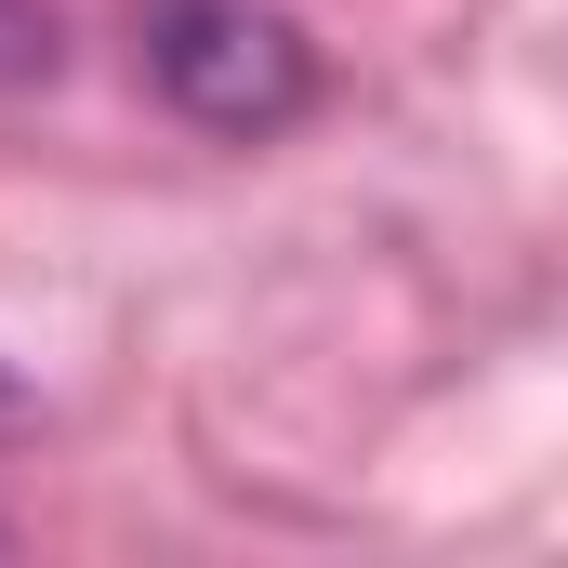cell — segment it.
<instances>
[{
    "instance_id": "cell-1",
    "label": "cell",
    "mask_w": 568,
    "mask_h": 568,
    "mask_svg": "<svg viewBox=\"0 0 568 568\" xmlns=\"http://www.w3.org/2000/svg\"><path fill=\"white\" fill-rule=\"evenodd\" d=\"M145 67H159V93L199 133H278L291 106L317 93L291 13H265V0H172L159 40H145Z\"/></svg>"
},
{
    "instance_id": "cell-2",
    "label": "cell",
    "mask_w": 568,
    "mask_h": 568,
    "mask_svg": "<svg viewBox=\"0 0 568 568\" xmlns=\"http://www.w3.org/2000/svg\"><path fill=\"white\" fill-rule=\"evenodd\" d=\"M0 424H27V397H13V384H0Z\"/></svg>"
}]
</instances>
